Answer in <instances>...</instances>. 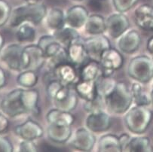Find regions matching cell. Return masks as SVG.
Returning <instances> with one entry per match:
<instances>
[{"instance_id": "cell-1", "label": "cell", "mask_w": 153, "mask_h": 152, "mask_svg": "<svg viewBox=\"0 0 153 152\" xmlns=\"http://www.w3.org/2000/svg\"><path fill=\"white\" fill-rule=\"evenodd\" d=\"M47 14V8L42 3H34L21 5L11 11L9 24L11 27H18L26 22L38 25Z\"/></svg>"}, {"instance_id": "cell-2", "label": "cell", "mask_w": 153, "mask_h": 152, "mask_svg": "<svg viewBox=\"0 0 153 152\" xmlns=\"http://www.w3.org/2000/svg\"><path fill=\"white\" fill-rule=\"evenodd\" d=\"M103 102L110 112L122 115L131 108L133 102L132 93L125 82H117L114 89L103 98Z\"/></svg>"}, {"instance_id": "cell-3", "label": "cell", "mask_w": 153, "mask_h": 152, "mask_svg": "<svg viewBox=\"0 0 153 152\" xmlns=\"http://www.w3.org/2000/svg\"><path fill=\"white\" fill-rule=\"evenodd\" d=\"M153 114L146 106L136 105L126 112L125 124L130 132L134 134H142L148 129Z\"/></svg>"}, {"instance_id": "cell-4", "label": "cell", "mask_w": 153, "mask_h": 152, "mask_svg": "<svg viewBox=\"0 0 153 152\" xmlns=\"http://www.w3.org/2000/svg\"><path fill=\"white\" fill-rule=\"evenodd\" d=\"M128 74L139 83H148L153 79V60L146 55L135 56L128 63Z\"/></svg>"}, {"instance_id": "cell-5", "label": "cell", "mask_w": 153, "mask_h": 152, "mask_svg": "<svg viewBox=\"0 0 153 152\" xmlns=\"http://www.w3.org/2000/svg\"><path fill=\"white\" fill-rule=\"evenodd\" d=\"M23 90L24 89H14L2 98L0 102V108L3 114L10 118L27 114Z\"/></svg>"}, {"instance_id": "cell-6", "label": "cell", "mask_w": 153, "mask_h": 152, "mask_svg": "<svg viewBox=\"0 0 153 152\" xmlns=\"http://www.w3.org/2000/svg\"><path fill=\"white\" fill-rule=\"evenodd\" d=\"M46 60L47 58L44 51L38 44H30L23 50L22 71L39 70Z\"/></svg>"}, {"instance_id": "cell-7", "label": "cell", "mask_w": 153, "mask_h": 152, "mask_svg": "<svg viewBox=\"0 0 153 152\" xmlns=\"http://www.w3.org/2000/svg\"><path fill=\"white\" fill-rule=\"evenodd\" d=\"M99 63L102 68V74L106 76H112L115 71L122 67L124 57L119 50L111 47L101 53Z\"/></svg>"}, {"instance_id": "cell-8", "label": "cell", "mask_w": 153, "mask_h": 152, "mask_svg": "<svg viewBox=\"0 0 153 152\" xmlns=\"http://www.w3.org/2000/svg\"><path fill=\"white\" fill-rule=\"evenodd\" d=\"M24 47L18 44H11L2 49L0 59L10 69L22 71V53Z\"/></svg>"}, {"instance_id": "cell-9", "label": "cell", "mask_w": 153, "mask_h": 152, "mask_svg": "<svg viewBox=\"0 0 153 152\" xmlns=\"http://www.w3.org/2000/svg\"><path fill=\"white\" fill-rule=\"evenodd\" d=\"M129 27V19L124 13L112 14L106 20V31L113 39H118Z\"/></svg>"}, {"instance_id": "cell-10", "label": "cell", "mask_w": 153, "mask_h": 152, "mask_svg": "<svg viewBox=\"0 0 153 152\" xmlns=\"http://www.w3.org/2000/svg\"><path fill=\"white\" fill-rule=\"evenodd\" d=\"M84 43L89 58L98 62L101 53L105 50L111 47L109 39L102 34L91 36L84 40Z\"/></svg>"}, {"instance_id": "cell-11", "label": "cell", "mask_w": 153, "mask_h": 152, "mask_svg": "<svg viewBox=\"0 0 153 152\" xmlns=\"http://www.w3.org/2000/svg\"><path fill=\"white\" fill-rule=\"evenodd\" d=\"M96 138L88 129L79 128L70 137V145L76 150L91 151L94 147Z\"/></svg>"}, {"instance_id": "cell-12", "label": "cell", "mask_w": 153, "mask_h": 152, "mask_svg": "<svg viewBox=\"0 0 153 152\" xmlns=\"http://www.w3.org/2000/svg\"><path fill=\"white\" fill-rule=\"evenodd\" d=\"M85 125L92 133H103L110 128L112 125V118L107 113L103 110L89 113L86 118Z\"/></svg>"}, {"instance_id": "cell-13", "label": "cell", "mask_w": 153, "mask_h": 152, "mask_svg": "<svg viewBox=\"0 0 153 152\" xmlns=\"http://www.w3.org/2000/svg\"><path fill=\"white\" fill-rule=\"evenodd\" d=\"M141 44V36L135 30H127L118 38L117 46L118 50L126 54H131L139 49Z\"/></svg>"}, {"instance_id": "cell-14", "label": "cell", "mask_w": 153, "mask_h": 152, "mask_svg": "<svg viewBox=\"0 0 153 152\" xmlns=\"http://www.w3.org/2000/svg\"><path fill=\"white\" fill-rule=\"evenodd\" d=\"M66 50L70 62L76 67H81L90 59L88 55L84 40L81 39V38L73 40L66 47Z\"/></svg>"}, {"instance_id": "cell-15", "label": "cell", "mask_w": 153, "mask_h": 152, "mask_svg": "<svg viewBox=\"0 0 153 152\" xmlns=\"http://www.w3.org/2000/svg\"><path fill=\"white\" fill-rule=\"evenodd\" d=\"M17 136L23 140L34 141L41 138L44 134V130L42 126L36 121L28 119L23 124L18 125L14 129Z\"/></svg>"}, {"instance_id": "cell-16", "label": "cell", "mask_w": 153, "mask_h": 152, "mask_svg": "<svg viewBox=\"0 0 153 152\" xmlns=\"http://www.w3.org/2000/svg\"><path fill=\"white\" fill-rule=\"evenodd\" d=\"M51 72L54 78L65 86H70L76 83L78 74L76 67L70 62L61 63L56 66Z\"/></svg>"}, {"instance_id": "cell-17", "label": "cell", "mask_w": 153, "mask_h": 152, "mask_svg": "<svg viewBox=\"0 0 153 152\" xmlns=\"http://www.w3.org/2000/svg\"><path fill=\"white\" fill-rule=\"evenodd\" d=\"M136 24L146 31H153V6L149 4H143L134 11Z\"/></svg>"}, {"instance_id": "cell-18", "label": "cell", "mask_w": 153, "mask_h": 152, "mask_svg": "<svg viewBox=\"0 0 153 152\" xmlns=\"http://www.w3.org/2000/svg\"><path fill=\"white\" fill-rule=\"evenodd\" d=\"M88 17V11L83 5H74L66 11V24L74 29H79L85 26Z\"/></svg>"}, {"instance_id": "cell-19", "label": "cell", "mask_w": 153, "mask_h": 152, "mask_svg": "<svg viewBox=\"0 0 153 152\" xmlns=\"http://www.w3.org/2000/svg\"><path fill=\"white\" fill-rule=\"evenodd\" d=\"M48 124L61 126H72L75 121V117L70 111H66L59 108L51 109L46 115Z\"/></svg>"}, {"instance_id": "cell-20", "label": "cell", "mask_w": 153, "mask_h": 152, "mask_svg": "<svg viewBox=\"0 0 153 152\" xmlns=\"http://www.w3.org/2000/svg\"><path fill=\"white\" fill-rule=\"evenodd\" d=\"M47 135L51 141L56 143H65L70 139L72 136L71 126L49 124Z\"/></svg>"}, {"instance_id": "cell-21", "label": "cell", "mask_w": 153, "mask_h": 152, "mask_svg": "<svg viewBox=\"0 0 153 152\" xmlns=\"http://www.w3.org/2000/svg\"><path fill=\"white\" fill-rule=\"evenodd\" d=\"M81 67L80 80L96 82L97 79L102 75V68L97 60L89 59Z\"/></svg>"}, {"instance_id": "cell-22", "label": "cell", "mask_w": 153, "mask_h": 152, "mask_svg": "<svg viewBox=\"0 0 153 152\" xmlns=\"http://www.w3.org/2000/svg\"><path fill=\"white\" fill-rule=\"evenodd\" d=\"M85 30L91 36L103 34L106 32V19L100 14H91L85 24Z\"/></svg>"}, {"instance_id": "cell-23", "label": "cell", "mask_w": 153, "mask_h": 152, "mask_svg": "<svg viewBox=\"0 0 153 152\" xmlns=\"http://www.w3.org/2000/svg\"><path fill=\"white\" fill-rule=\"evenodd\" d=\"M97 150L100 152H121L122 147L118 136L113 134H106L100 138Z\"/></svg>"}, {"instance_id": "cell-24", "label": "cell", "mask_w": 153, "mask_h": 152, "mask_svg": "<svg viewBox=\"0 0 153 152\" xmlns=\"http://www.w3.org/2000/svg\"><path fill=\"white\" fill-rule=\"evenodd\" d=\"M76 92L85 101L92 100L98 96L96 82L94 81L79 80L76 84Z\"/></svg>"}, {"instance_id": "cell-25", "label": "cell", "mask_w": 153, "mask_h": 152, "mask_svg": "<svg viewBox=\"0 0 153 152\" xmlns=\"http://www.w3.org/2000/svg\"><path fill=\"white\" fill-rule=\"evenodd\" d=\"M46 24L51 30H60L66 25V18L63 11L60 8H51L45 16Z\"/></svg>"}, {"instance_id": "cell-26", "label": "cell", "mask_w": 153, "mask_h": 152, "mask_svg": "<svg viewBox=\"0 0 153 152\" xmlns=\"http://www.w3.org/2000/svg\"><path fill=\"white\" fill-rule=\"evenodd\" d=\"M123 151L148 152L152 151L149 138L146 136H137L131 138L124 148Z\"/></svg>"}, {"instance_id": "cell-27", "label": "cell", "mask_w": 153, "mask_h": 152, "mask_svg": "<svg viewBox=\"0 0 153 152\" xmlns=\"http://www.w3.org/2000/svg\"><path fill=\"white\" fill-rule=\"evenodd\" d=\"M54 37L60 44L67 47L73 41L80 38V35L76 29L71 27H63V28L54 31Z\"/></svg>"}, {"instance_id": "cell-28", "label": "cell", "mask_w": 153, "mask_h": 152, "mask_svg": "<svg viewBox=\"0 0 153 152\" xmlns=\"http://www.w3.org/2000/svg\"><path fill=\"white\" fill-rule=\"evenodd\" d=\"M15 36L19 42H33L36 38V30L30 23H24L18 27Z\"/></svg>"}, {"instance_id": "cell-29", "label": "cell", "mask_w": 153, "mask_h": 152, "mask_svg": "<svg viewBox=\"0 0 153 152\" xmlns=\"http://www.w3.org/2000/svg\"><path fill=\"white\" fill-rule=\"evenodd\" d=\"M97 91L98 96L104 98L109 93L116 85V81L112 76H106L103 74L96 80Z\"/></svg>"}, {"instance_id": "cell-30", "label": "cell", "mask_w": 153, "mask_h": 152, "mask_svg": "<svg viewBox=\"0 0 153 152\" xmlns=\"http://www.w3.org/2000/svg\"><path fill=\"white\" fill-rule=\"evenodd\" d=\"M39 80L36 71L23 70L17 78V82L24 88H33Z\"/></svg>"}, {"instance_id": "cell-31", "label": "cell", "mask_w": 153, "mask_h": 152, "mask_svg": "<svg viewBox=\"0 0 153 152\" xmlns=\"http://www.w3.org/2000/svg\"><path fill=\"white\" fill-rule=\"evenodd\" d=\"M131 93L133 96V102H134L137 105L146 106L151 104L150 96H148L143 90L142 86L139 82L134 83L131 87Z\"/></svg>"}, {"instance_id": "cell-32", "label": "cell", "mask_w": 153, "mask_h": 152, "mask_svg": "<svg viewBox=\"0 0 153 152\" xmlns=\"http://www.w3.org/2000/svg\"><path fill=\"white\" fill-rule=\"evenodd\" d=\"M54 105L59 109L71 112L76 108L78 105L77 93L76 92H73L71 90L66 97L58 102H55Z\"/></svg>"}, {"instance_id": "cell-33", "label": "cell", "mask_w": 153, "mask_h": 152, "mask_svg": "<svg viewBox=\"0 0 153 152\" xmlns=\"http://www.w3.org/2000/svg\"><path fill=\"white\" fill-rule=\"evenodd\" d=\"M47 60H48V67L51 71H52L56 66L61 64V63L70 62L66 47H65L64 46H62L57 53H54L52 56H51L50 58H48Z\"/></svg>"}, {"instance_id": "cell-34", "label": "cell", "mask_w": 153, "mask_h": 152, "mask_svg": "<svg viewBox=\"0 0 153 152\" xmlns=\"http://www.w3.org/2000/svg\"><path fill=\"white\" fill-rule=\"evenodd\" d=\"M112 5L118 12L124 13L129 11L137 4L138 0H112Z\"/></svg>"}, {"instance_id": "cell-35", "label": "cell", "mask_w": 153, "mask_h": 152, "mask_svg": "<svg viewBox=\"0 0 153 152\" xmlns=\"http://www.w3.org/2000/svg\"><path fill=\"white\" fill-rule=\"evenodd\" d=\"M11 8L9 4L5 0H0V27H3L11 16Z\"/></svg>"}, {"instance_id": "cell-36", "label": "cell", "mask_w": 153, "mask_h": 152, "mask_svg": "<svg viewBox=\"0 0 153 152\" xmlns=\"http://www.w3.org/2000/svg\"><path fill=\"white\" fill-rule=\"evenodd\" d=\"M103 99L101 96H97L95 99L92 100L86 101V102L84 105V108L88 113L94 112V111L102 110L103 108Z\"/></svg>"}, {"instance_id": "cell-37", "label": "cell", "mask_w": 153, "mask_h": 152, "mask_svg": "<svg viewBox=\"0 0 153 152\" xmlns=\"http://www.w3.org/2000/svg\"><path fill=\"white\" fill-rule=\"evenodd\" d=\"M19 151L21 152H36L37 148L33 141L30 140H23L19 145Z\"/></svg>"}, {"instance_id": "cell-38", "label": "cell", "mask_w": 153, "mask_h": 152, "mask_svg": "<svg viewBox=\"0 0 153 152\" xmlns=\"http://www.w3.org/2000/svg\"><path fill=\"white\" fill-rule=\"evenodd\" d=\"M14 147L12 143L6 137L0 136V152H12Z\"/></svg>"}, {"instance_id": "cell-39", "label": "cell", "mask_w": 153, "mask_h": 152, "mask_svg": "<svg viewBox=\"0 0 153 152\" xmlns=\"http://www.w3.org/2000/svg\"><path fill=\"white\" fill-rule=\"evenodd\" d=\"M9 121L5 115L0 113V134L3 133L8 130Z\"/></svg>"}, {"instance_id": "cell-40", "label": "cell", "mask_w": 153, "mask_h": 152, "mask_svg": "<svg viewBox=\"0 0 153 152\" xmlns=\"http://www.w3.org/2000/svg\"><path fill=\"white\" fill-rule=\"evenodd\" d=\"M88 5L93 11H98L102 9L103 2L100 1V0H88Z\"/></svg>"}, {"instance_id": "cell-41", "label": "cell", "mask_w": 153, "mask_h": 152, "mask_svg": "<svg viewBox=\"0 0 153 152\" xmlns=\"http://www.w3.org/2000/svg\"><path fill=\"white\" fill-rule=\"evenodd\" d=\"M6 74L4 69L2 67H0V89L3 87L6 84Z\"/></svg>"}, {"instance_id": "cell-42", "label": "cell", "mask_w": 153, "mask_h": 152, "mask_svg": "<svg viewBox=\"0 0 153 152\" xmlns=\"http://www.w3.org/2000/svg\"><path fill=\"white\" fill-rule=\"evenodd\" d=\"M119 138V140H120V142L121 145H122V151H123V149L125 147V145H127V143L128 142L129 139H131L130 136L127 133H123L120 136L118 137Z\"/></svg>"}, {"instance_id": "cell-43", "label": "cell", "mask_w": 153, "mask_h": 152, "mask_svg": "<svg viewBox=\"0 0 153 152\" xmlns=\"http://www.w3.org/2000/svg\"><path fill=\"white\" fill-rule=\"evenodd\" d=\"M146 48L150 54L153 55V36L149 39L148 42H147Z\"/></svg>"}, {"instance_id": "cell-44", "label": "cell", "mask_w": 153, "mask_h": 152, "mask_svg": "<svg viewBox=\"0 0 153 152\" xmlns=\"http://www.w3.org/2000/svg\"><path fill=\"white\" fill-rule=\"evenodd\" d=\"M3 45H4V38L3 36H2V35L0 33V53H1V51H2Z\"/></svg>"}, {"instance_id": "cell-45", "label": "cell", "mask_w": 153, "mask_h": 152, "mask_svg": "<svg viewBox=\"0 0 153 152\" xmlns=\"http://www.w3.org/2000/svg\"><path fill=\"white\" fill-rule=\"evenodd\" d=\"M27 3H29V4H34V3H37V2H39V0H24Z\"/></svg>"}, {"instance_id": "cell-46", "label": "cell", "mask_w": 153, "mask_h": 152, "mask_svg": "<svg viewBox=\"0 0 153 152\" xmlns=\"http://www.w3.org/2000/svg\"><path fill=\"white\" fill-rule=\"evenodd\" d=\"M150 99H151V102L153 103V83L152 85L151 92H150Z\"/></svg>"}, {"instance_id": "cell-47", "label": "cell", "mask_w": 153, "mask_h": 152, "mask_svg": "<svg viewBox=\"0 0 153 152\" xmlns=\"http://www.w3.org/2000/svg\"><path fill=\"white\" fill-rule=\"evenodd\" d=\"M100 1H101L102 2H105V1H106V0H100Z\"/></svg>"}, {"instance_id": "cell-48", "label": "cell", "mask_w": 153, "mask_h": 152, "mask_svg": "<svg viewBox=\"0 0 153 152\" xmlns=\"http://www.w3.org/2000/svg\"><path fill=\"white\" fill-rule=\"evenodd\" d=\"M152 60H153V55H152Z\"/></svg>"}, {"instance_id": "cell-49", "label": "cell", "mask_w": 153, "mask_h": 152, "mask_svg": "<svg viewBox=\"0 0 153 152\" xmlns=\"http://www.w3.org/2000/svg\"><path fill=\"white\" fill-rule=\"evenodd\" d=\"M77 1H81V0H77Z\"/></svg>"}]
</instances>
